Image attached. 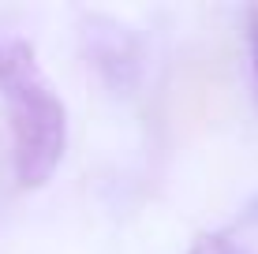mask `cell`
<instances>
[{"mask_svg": "<svg viewBox=\"0 0 258 254\" xmlns=\"http://www.w3.org/2000/svg\"><path fill=\"white\" fill-rule=\"evenodd\" d=\"M83 49L90 56V67L112 90H120V94L135 90V82L142 75V49H139L135 34L120 19L101 15V12L83 15Z\"/></svg>", "mask_w": 258, "mask_h": 254, "instance_id": "2", "label": "cell"}, {"mask_svg": "<svg viewBox=\"0 0 258 254\" xmlns=\"http://www.w3.org/2000/svg\"><path fill=\"white\" fill-rule=\"evenodd\" d=\"M228 254H247V250H239V247H236V243H232V250H228Z\"/></svg>", "mask_w": 258, "mask_h": 254, "instance_id": "5", "label": "cell"}, {"mask_svg": "<svg viewBox=\"0 0 258 254\" xmlns=\"http://www.w3.org/2000/svg\"><path fill=\"white\" fill-rule=\"evenodd\" d=\"M0 90L12 120L15 180L23 191H38L56 176L68 153V109L26 41H12L4 49Z\"/></svg>", "mask_w": 258, "mask_h": 254, "instance_id": "1", "label": "cell"}, {"mask_svg": "<svg viewBox=\"0 0 258 254\" xmlns=\"http://www.w3.org/2000/svg\"><path fill=\"white\" fill-rule=\"evenodd\" d=\"M0 67H4V45H0Z\"/></svg>", "mask_w": 258, "mask_h": 254, "instance_id": "6", "label": "cell"}, {"mask_svg": "<svg viewBox=\"0 0 258 254\" xmlns=\"http://www.w3.org/2000/svg\"><path fill=\"white\" fill-rule=\"evenodd\" d=\"M247 52H251V82L258 98V8H247Z\"/></svg>", "mask_w": 258, "mask_h": 254, "instance_id": "3", "label": "cell"}, {"mask_svg": "<svg viewBox=\"0 0 258 254\" xmlns=\"http://www.w3.org/2000/svg\"><path fill=\"white\" fill-rule=\"evenodd\" d=\"M228 250H232V239H228V235H202L187 254H228Z\"/></svg>", "mask_w": 258, "mask_h": 254, "instance_id": "4", "label": "cell"}]
</instances>
